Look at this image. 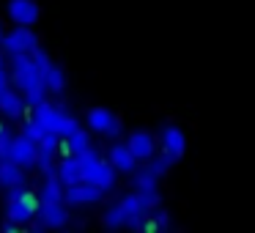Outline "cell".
Wrapping results in <instances>:
<instances>
[{
	"instance_id": "obj_1",
	"label": "cell",
	"mask_w": 255,
	"mask_h": 233,
	"mask_svg": "<svg viewBox=\"0 0 255 233\" xmlns=\"http://www.w3.org/2000/svg\"><path fill=\"white\" fill-rule=\"evenodd\" d=\"M30 118H33L44 132H52V134H58V137H66L69 132H74V129L80 126L77 118L69 116V113H63L61 107H55L47 99L41 102V105L30 107Z\"/></svg>"
},
{
	"instance_id": "obj_2",
	"label": "cell",
	"mask_w": 255,
	"mask_h": 233,
	"mask_svg": "<svg viewBox=\"0 0 255 233\" xmlns=\"http://www.w3.org/2000/svg\"><path fill=\"white\" fill-rule=\"evenodd\" d=\"M36 44H39V36L28 25H14L8 33L3 30V39H0V47L6 55H28Z\"/></svg>"
},
{
	"instance_id": "obj_3",
	"label": "cell",
	"mask_w": 255,
	"mask_h": 233,
	"mask_svg": "<svg viewBox=\"0 0 255 233\" xmlns=\"http://www.w3.org/2000/svg\"><path fill=\"white\" fill-rule=\"evenodd\" d=\"M36 211H39V195H33L30 189L6 200V217L11 222H19V225H28L36 217Z\"/></svg>"
},
{
	"instance_id": "obj_4",
	"label": "cell",
	"mask_w": 255,
	"mask_h": 233,
	"mask_svg": "<svg viewBox=\"0 0 255 233\" xmlns=\"http://www.w3.org/2000/svg\"><path fill=\"white\" fill-rule=\"evenodd\" d=\"M85 121H88L91 132L99 137H118L121 134V121L110 107H91Z\"/></svg>"
},
{
	"instance_id": "obj_5",
	"label": "cell",
	"mask_w": 255,
	"mask_h": 233,
	"mask_svg": "<svg viewBox=\"0 0 255 233\" xmlns=\"http://www.w3.org/2000/svg\"><path fill=\"white\" fill-rule=\"evenodd\" d=\"M83 181H88V184H94V187H99L102 192H110V189H116V184H118V173H116V167L110 165L107 159H96L94 165H88L85 167V176H83Z\"/></svg>"
},
{
	"instance_id": "obj_6",
	"label": "cell",
	"mask_w": 255,
	"mask_h": 233,
	"mask_svg": "<svg viewBox=\"0 0 255 233\" xmlns=\"http://www.w3.org/2000/svg\"><path fill=\"white\" fill-rule=\"evenodd\" d=\"M184 151H187V137H184V132L178 126L165 123L162 132H159V154H165L167 159L176 165V162L184 156Z\"/></svg>"
},
{
	"instance_id": "obj_7",
	"label": "cell",
	"mask_w": 255,
	"mask_h": 233,
	"mask_svg": "<svg viewBox=\"0 0 255 233\" xmlns=\"http://www.w3.org/2000/svg\"><path fill=\"white\" fill-rule=\"evenodd\" d=\"M102 198H105V192L88 181H77V184L63 187V203L66 206H94Z\"/></svg>"
},
{
	"instance_id": "obj_8",
	"label": "cell",
	"mask_w": 255,
	"mask_h": 233,
	"mask_svg": "<svg viewBox=\"0 0 255 233\" xmlns=\"http://www.w3.org/2000/svg\"><path fill=\"white\" fill-rule=\"evenodd\" d=\"M6 159H11L14 165L25 167V170H28V167H36V143H30L22 134H11L8 148H6Z\"/></svg>"
},
{
	"instance_id": "obj_9",
	"label": "cell",
	"mask_w": 255,
	"mask_h": 233,
	"mask_svg": "<svg viewBox=\"0 0 255 233\" xmlns=\"http://www.w3.org/2000/svg\"><path fill=\"white\" fill-rule=\"evenodd\" d=\"M36 217L41 228H63L69 222V209L63 200H39Z\"/></svg>"
},
{
	"instance_id": "obj_10",
	"label": "cell",
	"mask_w": 255,
	"mask_h": 233,
	"mask_svg": "<svg viewBox=\"0 0 255 233\" xmlns=\"http://www.w3.org/2000/svg\"><path fill=\"white\" fill-rule=\"evenodd\" d=\"M6 11L14 25H28V28H33L41 17V8L36 0H8Z\"/></svg>"
},
{
	"instance_id": "obj_11",
	"label": "cell",
	"mask_w": 255,
	"mask_h": 233,
	"mask_svg": "<svg viewBox=\"0 0 255 233\" xmlns=\"http://www.w3.org/2000/svg\"><path fill=\"white\" fill-rule=\"evenodd\" d=\"M127 148L132 151V156L137 162H145L148 156L156 154V137L148 132V129H134L127 140Z\"/></svg>"
},
{
	"instance_id": "obj_12",
	"label": "cell",
	"mask_w": 255,
	"mask_h": 233,
	"mask_svg": "<svg viewBox=\"0 0 255 233\" xmlns=\"http://www.w3.org/2000/svg\"><path fill=\"white\" fill-rule=\"evenodd\" d=\"M25 99H22V94H19L17 88H3L0 91V116H6V118H11V121H19V118H25Z\"/></svg>"
},
{
	"instance_id": "obj_13",
	"label": "cell",
	"mask_w": 255,
	"mask_h": 233,
	"mask_svg": "<svg viewBox=\"0 0 255 233\" xmlns=\"http://www.w3.org/2000/svg\"><path fill=\"white\" fill-rule=\"evenodd\" d=\"M107 162L116 167L118 176H129V173L140 165V162L132 156V151L127 148V143H113L110 151H107Z\"/></svg>"
},
{
	"instance_id": "obj_14",
	"label": "cell",
	"mask_w": 255,
	"mask_h": 233,
	"mask_svg": "<svg viewBox=\"0 0 255 233\" xmlns=\"http://www.w3.org/2000/svg\"><path fill=\"white\" fill-rule=\"evenodd\" d=\"M55 176L61 178V184H63V187L83 181V165H80L77 154H66V156H63V159L55 165Z\"/></svg>"
},
{
	"instance_id": "obj_15",
	"label": "cell",
	"mask_w": 255,
	"mask_h": 233,
	"mask_svg": "<svg viewBox=\"0 0 255 233\" xmlns=\"http://www.w3.org/2000/svg\"><path fill=\"white\" fill-rule=\"evenodd\" d=\"M25 184V167L14 165L11 159H0V189H11Z\"/></svg>"
},
{
	"instance_id": "obj_16",
	"label": "cell",
	"mask_w": 255,
	"mask_h": 233,
	"mask_svg": "<svg viewBox=\"0 0 255 233\" xmlns=\"http://www.w3.org/2000/svg\"><path fill=\"white\" fill-rule=\"evenodd\" d=\"M118 209H121L124 220H127V228H134V225H137V220L145 214V211H143V206H140V198H137V192H132V195H124V198L118 200Z\"/></svg>"
},
{
	"instance_id": "obj_17",
	"label": "cell",
	"mask_w": 255,
	"mask_h": 233,
	"mask_svg": "<svg viewBox=\"0 0 255 233\" xmlns=\"http://www.w3.org/2000/svg\"><path fill=\"white\" fill-rule=\"evenodd\" d=\"M91 148V134L85 132V129H74V132H69L66 137H61V151L63 154H80V151Z\"/></svg>"
},
{
	"instance_id": "obj_18",
	"label": "cell",
	"mask_w": 255,
	"mask_h": 233,
	"mask_svg": "<svg viewBox=\"0 0 255 233\" xmlns=\"http://www.w3.org/2000/svg\"><path fill=\"white\" fill-rule=\"evenodd\" d=\"M41 85L47 88V94H55V96L63 94V88H66V72L61 66H55V63H50V69L41 74Z\"/></svg>"
},
{
	"instance_id": "obj_19",
	"label": "cell",
	"mask_w": 255,
	"mask_h": 233,
	"mask_svg": "<svg viewBox=\"0 0 255 233\" xmlns=\"http://www.w3.org/2000/svg\"><path fill=\"white\" fill-rule=\"evenodd\" d=\"M39 200H63V184L55 176V170L44 173V184L39 189Z\"/></svg>"
},
{
	"instance_id": "obj_20",
	"label": "cell",
	"mask_w": 255,
	"mask_h": 233,
	"mask_svg": "<svg viewBox=\"0 0 255 233\" xmlns=\"http://www.w3.org/2000/svg\"><path fill=\"white\" fill-rule=\"evenodd\" d=\"M132 184H134V192H140V189H154L156 184H159V176L156 173H151L148 170V165H143V167H134L132 173Z\"/></svg>"
},
{
	"instance_id": "obj_21",
	"label": "cell",
	"mask_w": 255,
	"mask_h": 233,
	"mask_svg": "<svg viewBox=\"0 0 255 233\" xmlns=\"http://www.w3.org/2000/svg\"><path fill=\"white\" fill-rule=\"evenodd\" d=\"M102 225H105L107 231H121V228H127V220H124L118 203H113L110 209H105V214H102Z\"/></svg>"
},
{
	"instance_id": "obj_22",
	"label": "cell",
	"mask_w": 255,
	"mask_h": 233,
	"mask_svg": "<svg viewBox=\"0 0 255 233\" xmlns=\"http://www.w3.org/2000/svg\"><path fill=\"white\" fill-rule=\"evenodd\" d=\"M137 198H140V206H143V211L145 214H151L154 209H159V203H162V195H159V189H140L137 192Z\"/></svg>"
},
{
	"instance_id": "obj_23",
	"label": "cell",
	"mask_w": 255,
	"mask_h": 233,
	"mask_svg": "<svg viewBox=\"0 0 255 233\" xmlns=\"http://www.w3.org/2000/svg\"><path fill=\"white\" fill-rule=\"evenodd\" d=\"M19 121H22V132H19V134H22V137H28L30 143H39L41 134H44V129H41L33 118H19Z\"/></svg>"
},
{
	"instance_id": "obj_24",
	"label": "cell",
	"mask_w": 255,
	"mask_h": 233,
	"mask_svg": "<svg viewBox=\"0 0 255 233\" xmlns=\"http://www.w3.org/2000/svg\"><path fill=\"white\" fill-rule=\"evenodd\" d=\"M8 85H11V83H8V72H6V66L0 63V91L8 88Z\"/></svg>"
},
{
	"instance_id": "obj_25",
	"label": "cell",
	"mask_w": 255,
	"mask_h": 233,
	"mask_svg": "<svg viewBox=\"0 0 255 233\" xmlns=\"http://www.w3.org/2000/svg\"><path fill=\"white\" fill-rule=\"evenodd\" d=\"M0 39H3V25H0Z\"/></svg>"
},
{
	"instance_id": "obj_26",
	"label": "cell",
	"mask_w": 255,
	"mask_h": 233,
	"mask_svg": "<svg viewBox=\"0 0 255 233\" xmlns=\"http://www.w3.org/2000/svg\"><path fill=\"white\" fill-rule=\"evenodd\" d=\"M0 63H3V52H0Z\"/></svg>"
}]
</instances>
